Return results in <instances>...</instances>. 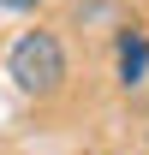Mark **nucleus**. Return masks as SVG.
Wrapping results in <instances>:
<instances>
[{
	"instance_id": "f257e3e1",
	"label": "nucleus",
	"mask_w": 149,
	"mask_h": 155,
	"mask_svg": "<svg viewBox=\"0 0 149 155\" xmlns=\"http://www.w3.org/2000/svg\"><path fill=\"white\" fill-rule=\"evenodd\" d=\"M6 78H12V90L18 96H36V101H54L66 90V78H72V54H66V42L60 30H18L12 48H6Z\"/></svg>"
},
{
	"instance_id": "f03ea898",
	"label": "nucleus",
	"mask_w": 149,
	"mask_h": 155,
	"mask_svg": "<svg viewBox=\"0 0 149 155\" xmlns=\"http://www.w3.org/2000/svg\"><path fill=\"white\" fill-rule=\"evenodd\" d=\"M113 48H119V90H137V84L149 78V36L131 30V24H119Z\"/></svg>"
},
{
	"instance_id": "7ed1b4c3",
	"label": "nucleus",
	"mask_w": 149,
	"mask_h": 155,
	"mask_svg": "<svg viewBox=\"0 0 149 155\" xmlns=\"http://www.w3.org/2000/svg\"><path fill=\"white\" fill-rule=\"evenodd\" d=\"M48 0H0V12H42Z\"/></svg>"
},
{
	"instance_id": "20e7f679",
	"label": "nucleus",
	"mask_w": 149,
	"mask_h": 155,
	"mask_svg": "<svg viewBox=\"0 0 149 155\" xmlns=\"http://www.w3.org/2000/svg\"><path fill=\"white\" fill-rule=\"evenodd\" d=\"M143 143H149V119H143Z\"/></svg>"
}]
</instances>
